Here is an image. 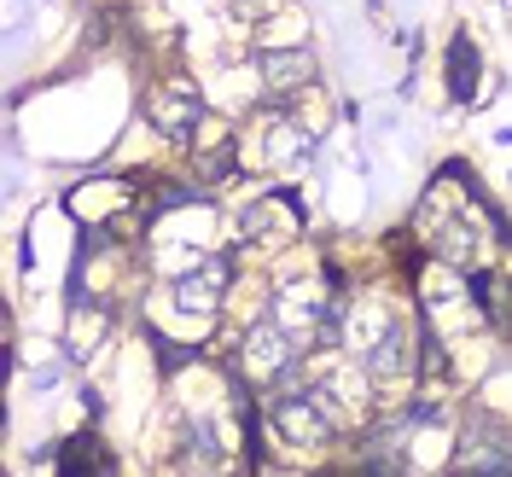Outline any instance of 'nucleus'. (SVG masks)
<instances>
[{
    "label": "nucleus",
    "instance_id": "nucleus-1",
    "mask_svg": "<svg viewBox=\"0 0 512 477\" xmlns=\"http://www.w3.org/2000/svg\"><path fill=\"white\" fill-rule=\"evenodd\" d=\"M291 332L280 326V320H262V326H251L245 338H239V355H245V373H251L256 384H274L280 373H291Z\"/></svg>",
    "mask_w": 512,
    "mask_h": 477
},
{
    "label": "nucleus",
    "instance_id": "nucleus-2",
    "mask_svg": "<svg viewBox=\"0 0 512 477\" xmlns=\"http://www.w3.org/2000/svg\"><path fill=\"white\" fill-rule=\"evenodd\" d=\"M146 117L169 134V140H187L192 128L204 123V105H198V88L192 82H163L158 94L146 99Z\"/></svg>",
    "mask_w": 512,
    "mask_h": 477
},
{
    "label": "nucleus",
    "instance_id": "nucleus-3",
    "mask_svg": "<svg viewBox=\"0 0 512 477\" xmlns=\"http://www.w3.org/2000/svg\"><path fill=\"white\" fill-rule=\"evenodd\" d=\"M227 274H233L227 256H204L198 274H187V280L169 286V303L187 309V315H216V303H222V291H227Z\"/></svg>",
    "mask_w": 512,
    "mask_h": 477
},
{
    "label": "nucleus",
    "instance_id": "nucleus-4",
    "mask_svg": "<svg viewBox=\"0 0 512 477\" xmlns=\"http://www.w3.org/2000/svg\"><path fill=\"white\" fill-rule=\"evenodd\" d=\"M274 320L291 332V344H303V332H326V297H320V286H309V280H297V286L274 291Z\"/></svg>",
    "mask_w": 512,
    "mask_h": 477
},
{
    "label": "nucleus",
    "instance_id": "nucleus-5",
    "mask_svg": "<svg viewBox=\"0 0 512 477\" xmlns=\"http://www.w3.org/2000/svg\"><path fill=\"white\" fill-rule=\"evenodd\" d=\"M390 332H396V320L384 315L379 303H355L350 315H344V350L367 361V355L379 350V344L390 338Z\"/></svg>",
    "mask_w": 512,
    "mask_h": 477
},
{
    "label": "nucleus",
    "instance_id": "nucleus-6",
    "mask_svg": "<svg viewBox=\"0 0 512 477\" xmlns=\"http://www.w3.org/2000/svg\"><path fill=\"white\" fill-rule=\"evenodd\" d=\"M262 82H268V88H280V94H291V88H309V82H315V59H309L303 47L268 53V59H262Z\"/></svg>",
    "mask_w": 512,
    "mask_h": 477
},
{
    "label": "nucleus",
    "instance_id": "nucleus-7",
    "mask_svg": "<svg viewBox=\"0 0 512 477\" xmlns=\"http://www.w3.org/2000/svg\"><path fill=\"white\" fill-rule=\"evenodd\" d=\"M408 367H414V332L396 320V332H390L379 350L367 355V373H379V379H402Z\"/></svg>",
    "mask_w": 512,
    "mask_h": 477
},
{
    "label": "nucleus",
    "instance_id": "nucleus-8",
    "mask_svg": "<svg viewBox=\"0 0 512 477\" xmlns=\"http://www.w3.org/2000/svg\"><path fill=\"white\" fill-rule=\"evenodd\" d=\"M262 146H268V163H297L309 152V128H297L291 117H274V123H262Z\"/></svg>",
    "mask_w": 512,
    "mask_h": 477
},
{
    "label": "nucleus",
    "instance_id": "nucleus-9",
    "mask_svg": "<svg viewBox=\"0 0 512 477\" xmlns=\"http://www.w3.org/2000/svg\"><path fill=\"white\" fill-rule=\"evenodd\" d=\"M291 233H297V210H291V204H280V210H274V204H256L251 216H245V239H274V245H280Z\"/></svg>",
    "mask_w": 512,
    "mask_h": 477
},
{
    "label": "nucleus",
    "instance_id": "nucleus-10",
    "mask_svg": "<svg viewBox=\"0 0 512 477\" xmlns=\"http://www.w3.org/2000/svg\"><path fill=\"white\" fill-rule=\"evenodd\" d=\"M448 88H454V99H472V88H478V47L460 35L448 47Z\"/></svg>",
    "mask_w": 512,
    "mask_h": 477
},
{
    "label": "nucleus",
    "instance_id": "nucleus-11",
    "mask_svg": "<svg viewBox=\"0 0 512 477\" xmlns=\"http://www.w3.org/2000/svg\"><path fill=\"white\" fill-rule=\"evenodd\" d=\"M99 332H105V315H76L70 320V355H94Z\"/></svg>",
    "mask_w": 512,
    "mask_h": 477
}]
</instances>
